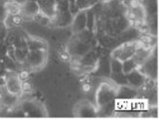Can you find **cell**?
Returning <instances> with one entry per match:
<instances>
[{
	"instance_id": "6da1fadb",
	"label": "cell",
	"mask_w": 159,
	"mask_h": 119,
	"mask_svg": "<svg viewBox=\"0 0 159 119\" xmlns=\"http://www.w3.org/2000/svg\"><path fill=\"white\" fill-rule=\"evenodd\" d=\"M6 84V88L10 94L13 95H18L21 93L22 90V83L20 82V79L18 78L17 76H10L5 82Z\"/></svg>"
},
{
	"instance_id": "7a4b0ae2",
	"label": "cell",
	"mask_w": 159,
	"mask_h": 119,
	"mask_svg": "<svg viewBox=\"0 0 159 119\" xmlns=\"http://www.w3.org/2000/svg\"><path fill=\"white\" fill-rule=\"evenodd\" d=\"M8 14L10 15H17L21 13V7L19 6L18 3H9L7 7Z\"/></svg>"
},
{
	"instance_id": "3957f363",
	"label": "cell",
	"mask_w": 159,
	"mask_h": 119,
	"mask_svg": "<svg viewBox=\"0 0 159 119\" xmlns=\"http://www.w3.org/2000/svg\"><path fill=\"white\" fill-rule=\"evenodd\" d=\"M23 22V18L20 16V14L17 15H11V23L13 26H19Z\"/></svg>"
},
{
	"instance_id": "277c9868",
	"label": "cell",
	"mask_w": 159,
	"mask_h": 119,
	"mask_svg": "<svg viewBox=\"0 0 159 119\" xmlns=\"http://www.w3.org/2000/svg\"><path fill=\"white\" fill-rule=\"evenodd\" d=\"M58 55H59V58L60 60H62L63 62H70V60H71V56H70V54L66 51H59L58 52Z\"/></svg>"
},
{
	"instance_id": "5b68a950",
	"label": "cell",
	"mask_w": 159,
	"mask_h": 119,
	"mask_svg": "<svg viewBox=\"0 0 159 119\" xmlns=\"http://www.w3.org/2000/svg\"><path fill=\"white\" fill-rule=\"evenodd\" d=\"M18 78L20 79V82H26L27 79L29 78V73L27 71H22V72H20L18 73Z\"/></svg>"
},
{
	"instance_id": "8992f818",
	"label": "cell",
	"mask_w": 159,
	"mask_h": 119,
	"mask_svg": "<svg viewBox=\"0 0 159 119\" xmlns=\"http://www.w3.org/2000/svg\"><path fill=\"white\" fill-rule=\"evenodd\" d=\"M83 91L84 92H89V90H91V88H92V86H91V84L89 83H88V82H86V83H84L83 84Z\"/></svg>"
},
{
	"instance_id": "52a82bcc",
	"label": "cell",
	"mask_w": 159,
	"mask_h": 119,
	"mask_svg": "<svg viewBox=\"0 0 159 119\" xmlns=\"http://www.w3.org/2000/svg\"><path fill=\"white\" fill-rule=\"evenodd\" d=\"M2 99H3V93H2L1 91H0V101H1Z\"/></svg>"
}]
</instances>
